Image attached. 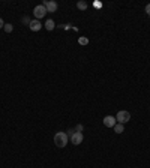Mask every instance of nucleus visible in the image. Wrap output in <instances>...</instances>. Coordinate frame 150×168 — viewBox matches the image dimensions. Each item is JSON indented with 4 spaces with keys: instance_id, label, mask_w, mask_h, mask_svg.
<instances>
[{
    "instance_id": "obj_1",
    "label": "nucleus",
    "mask_w": 150,
    "mask_h": 168,
    "mask_svg": "<svg viewBox=\"0 0 150 168\" xmlns=\"http://www.w3.org/2000/svg\"><path fill=\"white\" fill-rule=\"evenodd\" d=\"M68 140H69V137L66 135V132H57V134L54 135V144H56L57 147H60V149L66 147Z\"/></svg>"
},
{
    "instance_id": "obj_2",
    "label": "nucleus",
    "mask_w": 150,
    "mask_h": 168,
    "mask_svg": "<svg viewBox=\"0 0 150 168\" xmlns=\"http://www.w3.org/2000/svg\"><path fill=\"white\" fill-rule=\"evenodd\" d=\"M116 120H117V123L125 125V123H128L131 120V113L129 111H119L116 114Z\"/></svg>"
},
{
    "instance_id": "obj_3",
    "label": "nucleus",
    "mask_w": 150,
    "mask_h": 168,
    "mask_svg": "<svg viewBox=\"0 0 150 168\" xmlns=\"http://www.w3.org/2000/svg\"><path fill=\"white\" fill-rule=\"evenodd\" d=\"M33 14H35L36 20H41V18H44V17L47 15V9H45L44 5H38V6H35V9H33Z\"/></svg>"
},
{
    "instance_id": "obj_4",
    "label": "nucleus",
    "mask_w": 150,
    "mask_h": 168,
    "mask_svg": "<svg viewBox=\"0 0 150 168\" xmlns=\"http://www.w3.org/2000/svg\"><path fill=\"white\" fill-rule=\"evenodd\" d=\"M44 6H45V9H47V12H56L57 11V2H54V0H44V3H42Z\"/></svg>"
},
{
    "instance_id": "obj_5",
    "label": "nucleus",
    "mask_w": 150,
    "mask_h": 168,
    "mask_svg": "<svg viewBox=\"0 0 150 168\" xmlns=\"http://www.w3.org/2000/svg\"><path fill=\"white\" fill-rule=\"evenodd\" d=\"M83 140H84L83 132H74L72 137H71V143H72L74 146H80V144L83 143Z\"/></svg>"
},
{
    "instance_id": "obj_6",
    "label": "nucleus",
    "mask_w": 150,
    "mask_h": 168,
    "mask_svg": "<svg viewBox=\"0 0 150 168\" xmlns=\"http://www.w3.org/2000/svg\"><path fill=\"white\" fill-rule=\"evenodd\" d=\"M102 122H104V125L107 126V128H114V126H116V123H117L116 117H112V116H105Z\"/></svg>"
},
{
    "instance_id": "obj_7",
    "label": "nucleus",
    "mask_w": 150,
    "mask_h": 168,
    "mask_svg": "<svg viewBox=\"0 0 150 168\" xmlns=\"http://www.w3.org/2000/svg\"><path fill=\"white\" fill-rule=\"evenodd\" d=\"M29 27H30V30H33V32H39L41 27H42V24H41L39 20H32L30 24H29Z\"/></svg>"
},
{
    "instance_id": "obj_8",
    "label": "nucleus",
    "mask_w": 150,
    "mask_h": 168,
    "mask_svg": "<svg viewBox=\"0 0 150 168\" xmlns=\"http://www.w3.org/2000/svg\"><path fill=\"white\" fill-rule=\"evenodd\" d=\"M54 27H56V23H54V21L51 20V18H50V20H47V23H45V29L51 32V30H53Z\"/></svg>"
},
{
    "instance_id": "obj_9",
    "label": "nucleus",
    "mask_w": 150,
    "mask_h": 168,
    "mask_svg": "<svg viewBox=\"0 0 150 168\" xmlns=\"http://www.w3.org/2000/svg\"><path fill=\"white\" fill-rule=\"evenodd\" d=\"M112 129H114L116 134H122V132H125V125H122V123H116V126H114Z\"/></svg>"
},
{
    "instance_id": "obj_10",
    "label": "nucleus",
    "mask_w": 150,
    "mask_h": 168,
    "mask_svg": "<svg viewBox=\"0 0 150 168\" xmlns=\"http://www.w3.org/2000/svg\"><path fill=\"white\" fill-rule=\"evenodd\" d=\"M77 8H78L80 11H86V9H87V3H86L84 0H80V2L77 3Z\"/></svg>"
},
{
    "instance_id": "obj_11",
    "label": "nucleus",
    "mask_w": 150,
    "mask_h": 168,
    "mask_svg": "<svg viewBox=\"0 0 150 168\" xmlns=\"http://www.w3.org/2000/svg\"><path fill=\"white\" fill-rule=\"evenodd\" d=\"M3 29H5V32H6V33H11V32L14 30V26H12V24H9V23H5V27H3Z\"/></svg>"
},
{
    "instance_id": "obj_12",
    "label": "nucleus",
    "mask_w": 150,
    "mask_h": 168,
    "mask_svg": "<svg viewBox=\"0 0 150 168\" xmlns=\"http://www.w3.org/2000/svg\"><path fill=\"white\" fill-rule=\"evenodd\" d=\"M78 44H80V45H87V44H89V39H87L86 36H80V38H78Z\"/></svg>"
},
{
    "instance_id": "obj_13",
    "label": "nucleus",
    "mask_w": 150,
    "mask_h": 168,
    "mask_svg": "<svg viewBox=\"0 0 150 168\" xmlns=\"http://www.w3.org/2000/svg\"><path fill=\"white\" fill-rule=\"evenodd\" d=\"M21 21H23L24 24H30V21H32V20H30L29 17H23V18H21Z\"/></svg>"
},
{
    "instance_id": "obj_14",
    "label": "nucleus",
    "mask_w": 150,
    "mask_h": 168,
    "mask_svg": "<svg viewBox=\"0 0 150 168\" xmlns=\"http://www.w3.org/2000/svg\"><path fill=\"white\" fill-rule=\"evenodd\" d=\"M83 129H84L83 125H77V126H75V132H83Z\"/></svg>"
},
{
    "instance_id": "obj_15",
    "label": "nucleus",
    "mask_w": 150,
    "mask_h": 168,
    "mask_svg": "<svg viewBox=\"0 0 150 168\" xmlns=\"http://www.w3.org/2000/svg\"><path fill=\"white\" fill-rule=\"evenodd\" d=\"M95 8H102V3L101 2H95Z\"/></svg>"
},
{
    "instance_id": "obj_16",
    "label": "nucleus",
    "mask_w": 150,
    "mask_h": 168,
    "mask_svg": "<svg viewBox=\"0 0 150 168\" xmlns=\"http://www.w3.org/2000/svg\"><path fill=\"white\" fill-rule=\"evenodd\" d=\"M146 12H147V15H150V3L146 6Z\"/></svg>"
},
{
    "instance_id": "obj_17",
    "label": "nucleus",
    "mask_w": 150,
    "mask_h": 168,
    "mask_svg": "<svg viewBox=\"0 0 150 168\" xmlns=\"http://www.w3.org/2000/svg\"><path fill=\"white\" fill-rule=\"evenodd\" d=\"M3 27H5V23H3V20L0 18V29H3Z\"/></svg>"
}]
</instances>
